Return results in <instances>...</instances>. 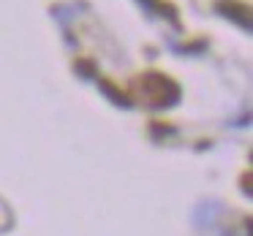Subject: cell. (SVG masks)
I'll list each match as a JSON object with an SVG mask.
<instances>
[{
	"label": "cell",
	"instance_id": "1",
	"mask_svg": "<svg viewBox=\"0 0 253 236\" xmlns=\"http://www.w3.org/2000/svg\"><path fill=\"white\" fill-rule=\"evenodd\" d=\"M139 93H142L144 103L153 106V109H169L180 101V90L164 73H147V76L139 79Z\"/></svg>",
	"mask_w": 253,
	"mask_h": 236
},
{
	"label": "cell",
	"instance_id": "2",
	"mask_svg": "<svg viewBox=\"0 0 253 236\" xmlns=\"http://www.w3.org/2000/svg\"><path fill=\"white\" fill-rule=\"evenodd\" d=\"M218 11L226 14V17H231L234 22H240L242 30H251V11H248V6H242L237 0H220Z\"/></svg>",
	"mask_w": 253,
	"mask_h": 236
},
{
	"label": "cell",
	"instance_id": "3",
	"mask_svg": "<svg viewBox=\"0 0 253 236\" xmlns=\"http://www.w3.org/2000/svg\"><path fill=\"white\" fill-rule=\"evenodd\" d=\"M101 90H104V93H106V95H109V98H112V101H117V103H120V106H126V109H128V106H131V101H128V98H126V95H120V93H117V90H115V87H112V84H109V82H101Z\"/></svg>",
	"mask_w": 253,
	"mask_h": 236
}]
</instances>
